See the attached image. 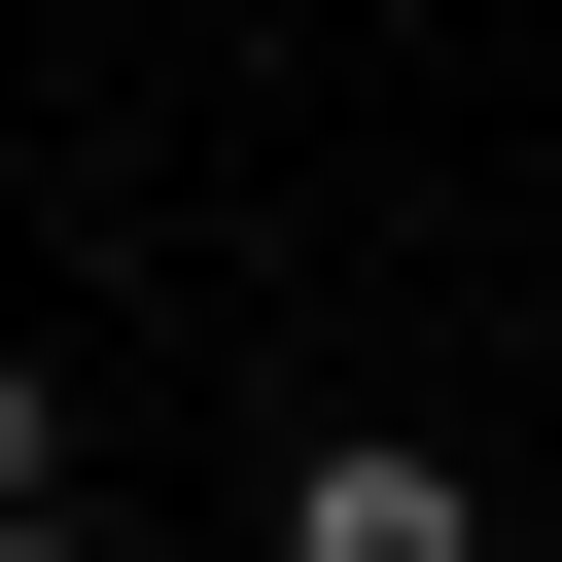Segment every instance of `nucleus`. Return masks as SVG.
<instances>
[{
  "instance_id": "7ed1b4c3",
  "label": "nucleus",
  "mask_w": 562,
  "mask_h": 562,
  "mask_svg": "<svg viewBox=\"0 0 562 562\" xmlns=\"http://www.w3.org/2000/svg\"><path fill=\"white\" fill-rule=\"evenodd\" d=\"M0 562H70V492H35V527H0Z\"/></svg>"
},
{
  "instance_id": "f03ea898",
  "label": "nucleus",
  "mask_w": 562,
  "mask_h": 562,
  "mask_svg": "<svg viewBox=\"0 0 562 562\" xmlns=\"http://www.w3.org/2000/svg\"><path fill=\"white\" fill-rule=\"evenodd\" d=\"M35 492H70V351L0 316V527H35Z\"/></svg>"
},
{
  "instance_id": "f257e3e1",
  "label": "nucleus",
  "mask_w": 562,
  "mask_h": 562,
  "mask_svg": "<svg viewBox=\"0 0 562 562\" xmlns=\"http://www.w3.org/2000/svg\"><path fill=\"white\" fill-rule=\"evenodd\" d=\"M281 562H492V492H457L422 422H316V457H281Z\"/></svg>"
}]
</instances>
